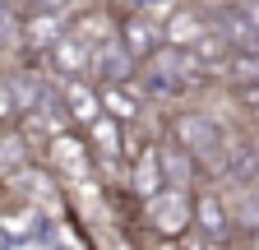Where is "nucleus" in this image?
<instances>
[{
  "label": "nucleus",
  "mask_w": 259,
  "mask_h": 250,
  "mask_svg": "<svg viewBox=\"0 0 259 250\" xmlns=\"http://www.w3.org/2000/svg\"><path fill=\"white\" fill-rule=\"evenodd\" d=\"M176 10H181V0H144V5H139V14H144L148 23H157V28L167 23Z\"/></svg>",
  "instance_id": "nucleus-14"
},
{
  "label": "nucleus",
  "mask_w": 259,
  "mask_h": 250,
  "mask_svg": "<svg viewBox=\"0 0 259 250\" xmlns=\"http://www.w3.org/2000/svg\"><path fill=\"white\" fill-rule=\"evenodd\" d=\"M162 185L167 181H162V167H157V148L148 144V148H139L135 158H130V190H135V199L144 204L148 195L162 190Z\"/></svg>",
  "instance_id": "nucleus-5"
},
{
  "label": "nucleus",
  "mask_w": 259,
  "mask_h": 250,
  "mask_svg": "<svg viewBox=\"0 0 259 250\" xmlns=\"http://www.w3.org/2000/svg\"><path fill=\"white\" fill-rule=\"evenodd\" d=\"M65 107H70V116L79 120V125H88L97 111H102V107H97V88H88V84H65Z\"/></svg>",
  "instance_id": "nucleus-10"
},
{
  "label": "nucleus",
  "mask_w": 259,
  "mask_h": 250,
  "mask_svg": "<svg viewBox=\"0 0 259 250\" xmlns=\"http://www.w3.org/2000/svg\"><path fill=\"white\" fill-rule=\"evenodd\" d=\"M116 42L125 47V56L135 60V65H144V60L162 47V28L148 23L144 14H125V19H120V37H116Z\"/></svg>",
  "instance_id": "nucleus-2"
},
{
  "label": "nucleus",
  "mask_w": 259,
  "mask_h": 250,
  "mask_svg": "<svg viewBox=\"0 0 259 250\" xmlns=\"http://www.w3.org/2000/svg\"><path fill=\"white\" fill-rule=\"evenodd\" d=\"M70 37H74V42H83V47H97V42H107V37H111V28H107V14H102V10H93V14H83V19H74Z\"/></svg>",
  "instance_id": "nucleus-11"
},
{
  "label": "nucleus",
  "mask_w": 259,
  "mask_h": 250,
  "mask_svg": "<svg viewBox=\"0 0 259 250\" xmlns=\"http://www.w3.org/2000/svg\"><path fill=\"white\" fill-rule=\"evenodd\" d=\"M144 218H148V227H153L157 236L176 241V236H185V227L194 223V195L181 190V185H162L157 195L144 199Z\"/></svg>",
  "instance_id": "nucleus-1"
},
{
  "label": "nucleus",
  "mask_w": 259,
  "mask_h": 250,
  "mask_svg": "<svg viewBox=\"0 0 259 250\" xmlns=\"http://www.w3.org/2000/svg\"><path fill=\"white\" fill-rule=\"evenodd\" d=\"M83 130H88V139H83V144H88V153H93L97 162H107V167H111V162L120 158V148H125V125H120V120H111L107 111H97V116L83 125Z\"/></svg>",
  "instance_id": "nucleus-3"
},
{
  "label": "nucleus",
  "mask_w": 259,
  "mask_h": 250,
  "mask_svg": "<svg viewBox=\"0 0 259 250\" xmlns=\"http://www.w3.org/2000/svg\"><path fill=\"white\" fill-rule=\"evenodd\" d=\"M227 74H232V84H259V56L232 51L227 56Z\"/></svg>",
  "instance_id": "nucleus-12"
},
{
  "label": "nucleus",
  "mask_w": 259,
  "mask_h": 250,
  "mask_svg": "<svg viewBox=\"0 0 259 250\" xmlns=\"http://www.w3.org/2000/svg\"><path fill=\"white\" fill-rule=\"evenodd\" d=\"M51 47H56V51H51V56H56V65H60L65 74H88V70H93V65H88V60H93V56H88V47H83V42H74L70 33H60Z\"/></svg>",
  "instance_id": "nucleus-9"
},
{
  "label": "nucleus",
  "mask_w": 259,
  "mask_h": 250,
  "mask_svg": "<svg viewBox=\"0 0 259 250\" xmlns=\"http://www.w3.org/2000/svg\"><path fill=\"white\" fill-rule=\"evenodd\" d=\"M157 167H162V181L167 185H181V190H190V176H194V158L185 148L167 144V148H157Z\"/></svg>",
  "instance_id": "nucleus-8"
},
{
  "label": "nucleus",
  "mask_w": 259,
  "mask_h": 250,
  "mask_svg": "<svg viewBox=\"0 0 259 250\" xmlns=\"http://www.w3.org/2000/svg\"><path fill=\"white\" fill-rule=\"evenodd\" d=\"M51 33H56V19H47V14L28 23V37H32V42H56Z\"/></svg>",
  "instance_id": "nucleus-15"
},
{
  "label": "nucleus",
  "mask_w": 259,
  "mask_h": 250,
  "mask_svg": "<svg viewBox=\"0 0 259 250\" xmlns=\"http://www.w3.org/2000/svg\"><path fill=\"white\" fill-rule=\"evenodd\" d=\"M23 162H28V153H23L19 135L5 130V135H0V172H14V167H23Z\"/></svg>",
  "instance_id": "nucleus-13"
},
{
  "label": "nucleus",
  "mask_w": 259,
  "mask_h": 250,
  "mask_svg": "<svg viewBox=\"0 0 259 250\" xmlns=\"http://www.w3.org/2000/svg\"><path fill=\"white\" fill-rule=\"evenodd\" d=\"M10 120H14V102H10L5 84H0V125H10Z\"/></svg>",
  "instance_id": "nucleus-16"
},
{
  "label": "nucleus",
  "mask_w": 259,
  "mask_h": 250,
  "mask_svg": "<svg viewBox=\"0 0 259 250\" xmlns=\"http://www.w3.org/2000/svg\"><path fill=\"white\" fill-rule=\"evenodd\" d=\"M194 223L208 241H232V209H227L218 195H199L194 199Z\"/></svg>",
  "instance_id": "nucleus-6"
},
{
  "label": "nucleus",
  "mask_w": 259,
  "mask_h": 250,
  "mask_svg": "<svg viewBox=\"0 0 259 250\" xmlns=\"http://www.w3.org/2000/svg\"><path fill=\"white\" fill-rule=\"evenodd\" d=\"M204 33H208V19L199 10H190V5H181L167 23H162V42H167V47H181V51H190Z\"/></svg>",
  "instance_id": "nucleus-4"
},
{
  "label": "nucleus",
  "mask_w": 259,
  "mask_h": 250,
  "mask_svg": "<svg viewBox=\"0 0 259 250\" xmlns=\"http://www.w3.org/2000/svg\"><path fill=\"white\" fill-rule=\"evenodd\" d=\"M97 107H102L111 120H120V125L139 120V102H135V93H130L125 84H97Z\"/></svg>",
  "instance_id": "nucleus-7"
}]
</instances>
